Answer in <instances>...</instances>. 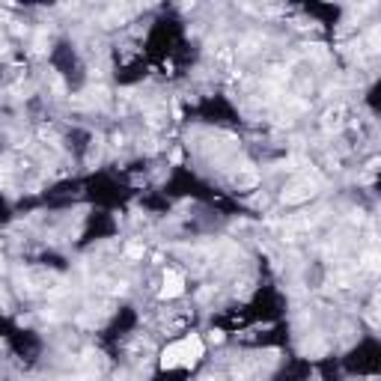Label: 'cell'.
<instances>
[{"label":"cell","mask_w":381,"mask_h":381,"mask_svg":"<svg viewBox=\"0 0 381 381\" xmlns=\"http://www.w3.org/2000/svg\"><path fill=\"white\" fill-rule=\"evenodd\" d=\"M206 355V342L200 333H185L179 342H170V346L161 352V369H176V366H194L200 357Z\"/></svg>","instance_id":"obj_1"},{"label":"cell","mask_w":381,"mask_h":381,"mask_svg":"<svg viewBox=\"0 0 381 381\" xmlns=\"http://www.w3.org/2000/svg\"><path fill=\"white\" fill-rule=\"evenodd\" d=\"M185 292V277H182V271H176V268H167L164 271V286H161V298H179Z\"/></svg>","instance_id":"obj_2"},{"label":"cell","mask_w":381,"mask_h":381,"mask_svg":"<svg viewBox=\"0 0 381 381\" xmlns=\"http://www.w3.org/2000/svg\"><path fill=\"white\" fill-rule=\"evenodd\" d=\"M313 194H316V185L307 182V179H301L289 190H283V203H304V200H310Z\"/></svg>","instance_id":"obj_3"},{"label":"cell","mask_w":381,"mask_h":381,"mask_svg":"<svg viewBox=\"0 0 381 381\" xmlns=\"http://www.w3.org/2000/svg\"><path fill=\"white\" fill-rule=\"evenodd\" d=\"M214 63H217L220 69H230V63H233V48H230V45H220V48L214 51Z\"/></svg>","instance_id":"obj_4"},{"label":"cell","mask_w":381,"mask_h":381,"mask_svg":"<svg viewBox=\"0 0 381 381\" xmlns=\"http://www.w3.org/2000/svg\"><path fill=\"white\" fill-rule=\"evenodd\" d=\"M342 117H346V107H342V104H336L333 110H328V113H325V122L336 128V125H342Z\"/></svg>","instance_id":"obj_5"},{"label":"cell","mask_w":381,"mask_h":381,"mask_svg":"<svg viewBox=\"0 0 381 381\" xmlns=\"http://www.w3.org/2000/svg\"><path fill=\"white\" fill-rule=\"evenodd\" d=\"M143 253H146L143 241H131V244L125 247V259H143Z\"/></svg>","instance_id":"obj_6"},{"label":"cell","mask_w":381,"mask_h":381,"mask_svg":"<svg viewBox=\"0 0 381 381\" xmlns=\"http://www.w3.org/2000/svg\"><path fill=\"white\" fill-rule=\"evenodd\" d=\"M256 182H259V176H256V173H244V176H236V185H238V188H253Z\"/></svg>","instance_id":"obj_7"},{"label":"cell","mask_w":381,"mask_h":381,"mask_svg":"<svg viewBox=\"0 0 381 381\" xmlns=\"http://www.w3.org/2000/svg\"><path fill=\"white\" fill-rule=\"evenodd\" d=\"M209 339H212V342H223V331H212Z\"/></svg>","instance_id":"obj_8"},{"label":"cell","mask_w":381,"mask_h":381,"mask_svg":"<svg viewBox=\"0 0 381 381\" xmlns=\"http://www.w3.org/2000/svg\"><path fill=\"white\" fill-rule=\"evenodd\" d=\"M170 161H173V164H182V152H179V149H176L173 155H170Z\"/></svg>","instance_id":"obj_9"}]
</instances>
